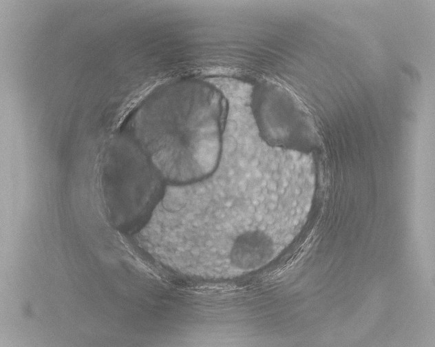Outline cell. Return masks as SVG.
Returning a JSON list of instances; mask_svg holds the SVG:
<instances>
[{
	"label": "cell",
	"mask_w": 435,
	"mask_h": 347,
	"mask_svg": "<svg viewBox=\"0 0 435 347\" xmlns=\"http://www.w3.org/2000/svg\"><path fill=\"white\" fill-rule=\"evenodd\" d=\"M250 102L259 134L270 146L304 154L320 146L311 115L287 87L259 78L253 84Z\"/></svg>",
	"instance_id": "cell-1"
},
{
	"label": "cell",
	"mask_w": 435,
	"mask_h": 347,
	"mask_svg": "<svg viewBox=\"0 0 435 347\" xmlns=\"http://www.w3.org/2000/svg\"><path fill=\"white\" fill-rule=\"evenodd\" d=\"M163 78L159 77L152 78L134 91L131 96H129L128 102L125 105L121 114L119 116L116 127L120 125L127 114L140 102H142L158 85L162 83V81H163Z\"/></svg>",
	"instance_id": "cell-2"
}]
</instances>
